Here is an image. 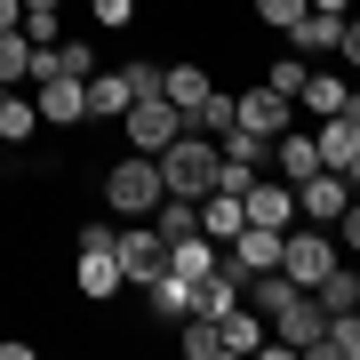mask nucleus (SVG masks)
Wrapping results in <instances>:
<instances>
[{
  "label": "nucleus",
  "instance_id": "f257e3e1",
  "mask_svg": "<svg viewBox=\"0 0 360 360\" xmlns=\"http://www.w3.org/2000/svg\"><path fill=\"white\" fill-rule=\"evenodd\" d=\"M160 193H168V184H160V160L153 153H129V160L104 168V208H112L120 224H129V217H153Z\"/></svg>",
  "mask_w": 360,
  "mask_h": 360
},
{
  "label": "nucleus",
  "instance_id": "f03ea898",
  "mask_svg": "<svg viewBox=\"0 0 360 360\" xmlns=\"http://www.w3.org/2000/svg\"><path fill=\"white\" fill-rule=\"evenodd\" d=\"M160 184H168V193H184V200H200L208 184H217V136H200L193 120H184V136L160 144Z\"/></svg>",
  "mask_w": 360,
  "mask_h": 360
},
{
  "label": "nucleus",
  "instance_id": "7ed1b4c3",
  "mask_svg": "<svg viewBox=\"0 0 360 360\" xmlns=\"http://www.w3.org/2000/svg\"><path fill=\"white\" fill-rule=\"evenodd\" d=\"M112 264H120V281H129V288H144L153 272H168V240L153 232V217H129V224L112 232Z\"/></svg>",
  "mask_w": 360,
  "mask_h": 360
},
{
  "label": "nucleus",
  "instance_id": "20e7f679",
  "mask_svg": "<svg viewBox=\"0 0 360 360\" xmlns=\"http://www.w3.org/2000/svg\"><path fill=\"white\" fill-rule=\"evenodd\" d=\"M272 336H281L288 352H312V360H328V312H321V296L312 288H296L281 312H272Z\"/></svg>",
  "mask_w": 360,
  "mask_h": 360
},
{
  "label": "nucleus",
  "instance_id": "39448f33",
  "mask_svg": "<svg viewBox=\"0 0 360 360\" xmlns=\"http://www.w3.org/2000/svg\"><path fill=\"white\" fill-rule=\"evenodd\" d=\"M120 129H129L136 153H153V160H160V144H176V136H184V112H176L168 96H136L129 112H120Z\"/></svg>",
  "mask_w": 360,
  "mask_h": 360
},
{
  "label": "nucleus",
  "instance_id": "423d86ee",
  "mask_svg": "<svg viewBox=\"0 0 360 360\" xmlns=\"http://www.w3.org/2000/svg\"><path fill=\"white\" fill-rule=\"evenodd\" d=\"M328 264H336L328 224H288V240H281V272H288V281H296V288H312Z\"/></svg>",
  "mask_w": 360,
  "mask_h": 360
},
{
  "label": "nucleus",
  "instance_id": "0eeeda50",
  "mask_svg": "<svg viewBox=\"0 0 360 360\" xmlns=\"http://www.w3.org/2000/svg\"><path fill=\"white\" fill-rule=\"evenodd\" d=\"M72 288L89 296V304H104V296L129 288V281H120V264H112V240H72Z\"/></svg>",
  "mask_w": 360,
  "mask_h": 360
},
{
  "label": "nucleus",
  "instance_id": "6e6552de",
  "mask_svg": "<svg viewBox=\"0 0 360 360\" xmlns=\"http://www.w3.org/2000/svg\"><path fill=\"white\" fill-rule=\"evenodd\" d=\"M288 112H296V104H288L281 89H264V80L232 96V129H248V136H264V144H272V136L288 129Z\"/></svg>",
  "mask_w": 360,
  "mask_h": 360
},
{
  "label": "nucleus",
  "instance_id": "1a4fd4ad",
  "mask_svg": "<svg viewBox=\"0 0 360 360\" xmlns=\"http://www.w3.org/2000/svg\"><path fill=\"white\" fill-rule=\"evenodd\" d=\"M32 104H40V120H49V129H72V120H89V80L49 72V80H32Z\"/></svg>",
  "mask_w": 360,
  "mask_h": 360
},
{
  "label": "nucleus",
  "instance_id": "9d476101",
  "mask_svg": "<svg viewBox=\"0 0 360 360\" xmlns=\"http://www.w3.org/2000/svg\"><path fill=\"white\" fill-rule=\"evenodd\" d=\"M345 208H352V184L336 176V168H312V176L296 184V217H304V224H336Z\"/></svg>",
  "mask_w": 360,
  "mask_h": 360
},
{
  "label": "nucleus",
  "instance_id": "9b49d317",
  "mask_svg": "<svg viewBox=\"0 0 360 360\" xmlns=\"http://www.w3.org/2000/svg\"><path fill=\"white\" fill-rule=\"evenodd\" d=\"M281 240H288V232H272V224H240L224 240V272H240V281H248V272H272V264H281Z\"/></svg>",
  "mask_w": 360,
  "mask_h": 360
},
{
  "label": "nucleus",
  "instance_id": "f8f14e48",
  "mask_svg": "<svg viewBox=\"0 0 360 360\" xmlns=\"http://www.w3.org/2000/svg\"><path fill=\"white\" fill-rule=\"evenodd\" d=\"M240 217H248V224L288 232V224H296V184H288V176H257V184L240 193Z\"/></svg>",
  "mask_w": 360,
  "mask_h": 360
},
{
  "label": "nucleus",
  "instance_id": "ddd939ff",
  "mask_svg": "<svg viewBox=\"0 0 360 360\" xmlns=\"http://www.w3.org/2000/svg\"><path fill=\"white\" fill-rule=\"evenodd\" d=\"M336 40H345V16H328V8H304L288 25V49L304 56V65H321V56H336Z\"/></svg>",
  "mask_w": 360,
  "mask_h": 360
},
{
  "label": "nucleus",
  "instance_id": "4468645a",
  "mask_svg": "<svg viewBox=\"0 0 360 360\" xmlns=\"http://www.w3.org/2000/svg\"><path fill=\"white\" fill-rule=\"evenodd\" d=\"M312 144H321V168H336V176H345V168L360 160V112H328L321 129H312Z\"/></svg>",
  "mask_w": 360,
  "mask_h": 360
},
{
  "label": "nucleus",
  "instance_id": "2eb2a0df",
  "mask_svg": "<svg viewBox=\"0 0 360 360\" xmlns=\"http://www.w3.org/2000/svg\"><path fill=\"white\" fill-rule=\"evenodd\" d=\"M296 104H304L312 120H328V112H360V104H352V80H336V72H321V65L304 72V89H296Z\"/></svg>",
  "mask_w": 360,
  "mask_h": 360
},
{
  "label": "nucleus",
  "instance_id": "dca6fc26",
  "mask_svg": "<svg viewBox=\"0 0 360 360\" xmlns=\"http://www.w3.org/2000/svg\"><path fill=\"white\" fill-rule=\"evenodd\" d=\"M217 336H224V352H264V336H272V321H264L257 304H248V296H240V304H232L224 321H217Z\"/></svg>",
  "mask_w": 360,
  "mask_h": 360
},
{
  "label": "nucleus",
  "instance_id": "f3484780",
  "mask_svg": "<svg viewBox=\"0 0 360 360\" xmlns=\"http://www.w3.org/2000/svg\"><path fill=\"white\" fill-rule=\"evenodd\" d=\"M144 304H153V321L176 328L184 312H193V281H184V272H153V281H144Z\"/></svg>",
  "mask_w": 360,
  "mask_h": 360
},
{
  "label": "nucleus",
  "instance_id": "a211bd4d",
  "mask_svg": "<svg viewBox=\"0 0 360 360\" xmlns=\"http://www.w3.org/2000/svg\"><path fill=\"white\" fill-rule=\"evenodd\" d=\"M272 168H281L288 184H304L312 168H321V144H312L304 129H281V136H272Z\"/></svg>",
  "mask_w": 360,
  "mask_h": 360
},
{
  "label": "nucleus",
  "instance_id": "6ab92c4d",
  "mask_svg": "<svg viewBox=\"0 0 360 360\" xmlns=\"http://www.w3.org/2000/svg\"><path fill=\"white\" fill-rule=\"evenodd\" d=\"M208 89H217V80H208L200 65H168V72H160V96H168V104H176V112H184V120H193V104H200Z\"/></svg>",
  "mask_w": 360,
  "mask_h": 360
},
{
  "label": "nucleus",
  "instance_id": "aec40b11",
  "mask_svg": "<svg viewBox=\"0 0 360 360\" xmlns=\"http://www.w3.org/2000/svg\"><path fill=\"white\" fill-rule=\"evenodd\" d=\"M129 104V72H89V120H120Z\"/></svg>",
  "mask_w": 360,
  "mask_h": 360
},
{
  "label": "nucleus",
  "instance_id": "412c9836",
  "mask_svg": "<svg viewBox=\"0 0 360 360\" xmlns=\"http://www.w3.org/2000/svg\"><path fill=\"white\" fill-rule=\"evenodd\" d=\"M248 217H240V193H200V232H208V240H232V232H240Z\"/></svg>",
  "mask_w": 360,
  "mask_h": 360
},
{
  "label": "nucleus",
  "instance_id": "4be33fe9",
  "mask_svg": "<svg viewBox=\"0 0 360 360\" xmlns=\"http://www.w3.org/2000/svg\"><path fill=\"white\" fill-rule=\"evenodd\" d=\"M40 136V104L32 96H0V144H32Z\"/></svg>",
  "mask_w": 360,
  "mask_h": 360
},
{
  "label": "nucleus",
  "instance_id": "5701e85b",
  "mask_svg": "<svg viewBox=\"0 0 360 360\" xmlns=\"http://www.w3.org/2000/svg\"><path fill=\"white\" fill-rule=\"evenodd\" d=\"M312 296H321V312H352V304H360V272H345V264H328L321 281H312Z\"/></svg>",
  "mask_w": 360,
  "mask_h": 360
},
{
  "label": "nucleus",
  "instance_id": "b1692460",
  "mask_svg": "<svg viewBox=\"0 0 360 360\" xmlns=\"http://www.w3.org/2000/svg\"><path fill=\"white\" fill-rule=\"evenodd\" d=\"M176 345H184V360H217V352H224V336H217V321L184 312V321H176Z\"/></svg>",
  "mask_w": 360,
  "mask_h": 360
},
{
  "label": "nucleus",
  "instance_id": "393cba45",
  "mask_svg": "<svg viewBox=\"0 0 360 360\" xmlns=\"http://www.w3.org/2000/svg\"><path fill=\"white\" fill-rule=\"evenodd\" d=\"M25 72H32V40H25V25H8V32H0V80L16 89Z\"/></svg>",
  "mask_w": 360,
  "mask_h": 360
},
{
  "label": "nucleus",
  "instance_id": "a878e982",
  "mask_svg": "<svg viewBox=\"0 0 360 360\" xmlns=\"http://www.w3.org/2000/svg\"><path fill=\"white\" fill-rule=\"evenodd\" d=\"M304 72H312V65H304V56H296V49H288V56H272V65H264L257 80H264V89H281V96L296 104V89H304Z\"/></svg>",
  "mask_w": 360,
  "mask_h": 360
},
{
  "label": "nucleus",
  "instance_id": "bb28decb",
  "mask_svg": "<svg viewBox=\"0 0 360 360\" xmlns=\"http://www.w3.org/2000/svg\"><path fill=\"white\" fill-rule=\"evenodd\" d=\"M193 129H200V136H232V96H224V89H208V96L193 104Z\"/></svg>",
  "mask_w": 360,
  "mask_h": 360
},
{
  "label": "nucleus",
  "instance_id": "cd10ccee",
  "mask_svg": "<svg viewBox=\"0 0 360 360\" xmlns=\"http://www.w3.org/2000/svg\"><path fill=\"white\" fill-rule=\"evenodd\" d=\"M328 360H360V304L328 312Z\"/></svg>",
  "mask_w": 360,
  "mask_h": 360
},
{
  "label": "nucleus",
  "instance_id": "c85d7f7f",
  "mask_svg": "<svg viewBox=\"0 0 360 360\" xmlns=\"http://www.w3.org/2000/svg\"><path fill=\"white\" fill-rule=\"evenodd\" d=\"M304 8H312V0H257V25H264V32H288Z\"/></svg>",
  "mask_w": 360,
  "mask_h": 360
},
{
  "label": "nucleus",
  "instance_id": "c756f323",
  "mask_svg": "<svg viewBox=\"0 0 360 360\" xmlns=\"http://www.w3.org/2000/svg\"><path fill=\"white\" fill-rule=\"evenodd\" d=\"M56 65H65L72 80H89L96 72V49H89V40H56Z\"/></svg>",
  "mask_w": 360,
  "mask_h": 360
},
{
  "label": "nucleus",
  "instance_id": "7c9ffc66",
  "mask_svg": "<svg viewBox=\"0 0 360 360\" xmlns=\"http://www.w3.org/2000/svg\"><path fill=\"white\" fill-rule=\"evenodd\" d=\"M89 8H96L104 32H129V25H136V0H89Z\"/></svg>",
  "mask_w": 360,
  "mask_h": 360
},
{
  "label": "nucleus",
  "instance_id": "2f4dec72",
  "mask_svg": "<svg viewBox=\"0 0 360 360\" xmlns=\"http://www.w3.org/2000/svg\"><path fill=\"white\" fill-rule=\"evenodd\" d=\"M120 72H129V96H160V65H144V56H129Z\"/></svg>",
  "mask_w": 360,
  "mask_h": 360
},
{
  "label": "nucleus",
  "instance_id": "473e14b6",
  "mask_svg": "<svg viewBox=\"0 0 360 360\" xmlns=\"http://www.w3.org/2000/svg\"><path fill=\"white\" fill-rule=\"evenodd\" d=\"M336 56H345V65L360 72V16H345V40H336Z\"/></svg>",
  "mask_w": 360,
  "mask_h": 360
},
{
  "label": "nucleus",
  "instance_id": "72a5a7b5",
  "mask_svg": "<svg viewBox=\"0 0 360 360\" xmlns=\"http://www.w3.org/2000/svg\"><path fill=\"white\" fill-rule=\"evenodd\" d=\"M336 240H345V248H352V257H360V200L345 208V217H336Z\"/></svg>",
  "mask_w": 360,
  "mask_h": 360
},
{
  "label": "nucleus",
  "instance_id": "f704fd0d",
  "mask_svg": "<svg viewBox=\"0 0 360 360\" xmlns=\"http://www.w3.org/2000/svg\"><path fill=\"white\" fill-rule=\"evenodd\" d=\"M8 25H25V0H0V32Z\"/></svg>",
  "mask_w": 360,
  "mask_h": 360
},
{
  "label": "nucleus",
  "instance_id": "c9c22d12",
  "mask_svg": "<svg viewBox=\"0 0 360 360\" xmlns=\"http://www.w3.org/2000/svg\"><path fill=\"white\" fill-rule=\"evenodd\" d=\"M56 8H65V0H25V16H56Z\"/></svg>",
  "mask_w": 360,
  "mask_h": 360
},
{
  "label": "nucleus",
  "instance_id": "e433bc0d",
  "mask_svg": "<svg viewBox=\"0 0 360 360\" xmlns=\"http://www.w3.org/2000/svg\"><path fill=\"white\" fill-rule=\"evenodd\" d=\"M312 8H328V16H345V8H352V0H312Z\"/></svg>",
  "mask_w": 360,
  "mask_h": 360
},
{
  "label": "nucleus",
  "instance_id": "4c0bfd02",
  "mask_svg": "<svg viewBox=\"0 0 360 360\" xmlns=\"http://www.w3.org/2000/svg\"><path fill=\"white\" fill-rule=\"evenodd\" d=\"M345 184H352V200H360V160H352V168H345Z\"/></svg>",
  "mask_w": 360,
  "mask_h": 360
},
{
  "label": "nucleus",
  "instance_id": "58836bf2",
  "mask_svg": "<svg viewBox=\"0 0 360 360\" xmlns=\"http://www.w3.org/2000/svg\"><path fill=\"white\" fill-rule=\"evenodd\" d=\"M352 104H360V72H352Z\"/></svg>",
  "mask_w": 360,
  "mask_h": 360
},
{
  "label": "nucleus",
  "instance_id": "ea45409f",
  "mask_svg": "<svg viewBox=\"0 0 360 360\" xmlns=\"http://www.w3.org/2000/svg\"><path fill=\"white\" fill-rule=\"evenodd\" d=\"M0 96H8V80H0Z\"/></svg>",
  "mask_w": 360,
  "mask_h": 360
}]
</instances>
